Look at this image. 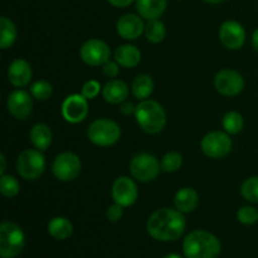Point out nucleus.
<instances>
[{
    "label": "nucleus",
    "instance_id": "nucleus-1",
    "mask_svg": "<svg viewBox=\"0 0 258 258\" xmlns=\"http://www.w3.org/2000/svg\"><path fill=\"white\" fill-rule=\"evenodd\" d=\"M146 228L149 234L158 241H175L184 233L185 218L179 211L170 208L158 209L150 216Z\"/></svg>",
    "mask_w": 258,
    "mask_h": 258
},
{
    "label": "nucleus",
    "instance_id": "nucleus-2",
    "mask_svg": "<svg viewBox=\"0 0 258 258\" xmlns=\"http://www.w3.org/2000/svg\"><path fill=\"white\" fill-rule=\"evenodd\" d=\"M186 258H216L221 252V243L214 234L207 231H193L184 239Z\"/></svg>",
    "mask_w": 258,
    "mask_h": 258
},
{
    "label": "nucleus",
    "instance_id": "nucleus-3",
    "mask_svg": "<svg viewBox=\"0 0 258 258\" xmlns=\"http://www.w3.org/2000/svg\"><path fill=\"white\" fill-rule=\"evenodd\" d=\"M136 121L145 133L159 134L166 123V113L161 105L153 100H143L135 108Z\"/></svg>",
    "mask_w": 258,
    "mask_h": 258
},
{
    "label": "nucleus",
    "instance_id": "nucleus-4",
    "mask_svg": "<svg viewBox=\"0 0 258 258\" xmlns=\"http://www.w3.org/2000/svg\"><path fill=\"white\" fill-rule=\"evenodd\" d=\"M25 237L19 226L4 222L0 226V254L2 258H15L22 253Z\"/></svg>",
    "mask_w": 258,
    "mask_h": 258
},
{
    "label": "nucleus",
    "instance_id": "nucleus-5",
    "mask_svg": "<svg viewBox=\"0 0 258 258\" xmlns=\"http://www.w3.org/2000/svg\"><path fill=\"white\" fill-rule=\"evenodd\" d=\"M88 139L97 146H111L118 141L121 130L118 125L107 118L93 121L87 131Z\"/></svg>",
    "mask_w": 258,
    "mask_h": 258
},
{
    "label": "nucleus",
    "instance_id": "nucleus-6",
    "mask_svg": "<svg viewBox=\"0 0 258 258\" xmlns=\"http://www.w3.org/2000/svg\"><path fill=\"white\" fill-rule=\"evenodd\" d=\"M45 169L44 156L40 151L28 149L20 153L17 160V170L27 180H34L43 174Z\"/></svg>",
    "mask_w": 258,
    "mask_h": 258
},
{
    "label": "nucleus",
    "instance_id": "nucleus-7",
    "mask_svg": "<svg viewBox=\"0 0 258 258\" xmlns=\"http://www.w3.org/2000/svg\"><path fill=\"white\" fill-rule=\"evenodd\" d=\"M130 173L136 180L148 183L154 180L160 173V164L151 154H138L130 163Z\"/></svg>",
    "mask_w": 258,
    "mask_h": 258
},
{
    "label": "nucleus",
    "instance_id": "nucleus-8",
    "mask_svg": "<svg viewBox=\"0 0 258 258\" xmlns=\"http://www.w3.org/2000/svg\"><path fill=\"white\" fill-rule=\"evenodd\" d=\"M81 164L80 158L73 153H62L53 161V174L58 180L72 181L80 175Z\"/></svg>",
    "mask_w": 258,
    "mask_h": 258
},
{
    "label": "nucleus",
    "instance_id": "nucleus-9",
    "mask_svg": "<svg viewBox=\"0 0 258 258\" xmlns=\"http://www.w3.org/2000/svg\"><path fill=\"white\" fill-rule=\"evenodd\" d=\"M232 149V140L226 133L213 131L202 140V150L212 159H221L228 155Z\"/></svg>",
    "mask_w": 258,
    "mask_h": 258
},
{
    "label": "nucleus",
    "instance_id": "nucleus-10",
    "mask_svg": "<svg viewBox=\"0 0 258 258\" xmlns=\"http://www.w3.org/2000/svg\"><path fill=\"white\" fill-rule=\"evenodd\" d=\"M214 86L219 93L224 96H237L243 91L244 80L237 71L223 70L217 73Z\"/></svg>",
    "mask_w": 258,
    "mask_h": 258
},
{
    "label": "nucleus",
    "instance_id": "nucleus-11",
    "mask_svg": "<svg viewBox=\"0 0 258 258\" xmlns=\"http://www.w3.org/2000/svg\"><path fill=\"white\" fill-rule=\"evenodd\" d=\"M81 58L88 66L105 64L111 55L110 47L100 39H90L81 48Z\"/></svg>",
    "mask_w": 258,
    "mask_h": 258
},
{
    "label": "nucleus",
    "instance_id": "nucleus-12",
    "mask_svg": "<svg viewBox=\"0 0 258 258\" xmlns=\"http://www.w3.org/2000/svg\"><path fill=\"white\" fill-rule=\"evenodd\" d=\"M88 113L87 98L83 95H71L62 105V115L66 121L78 123L86 118Z\"/></svg>",
    "mask_w": 258,
    "mask_h": 258
},
{
    "label": "nucleus",
    "instance_id": "nucleus-13",
    "mask_svg": "<svg viewBox=\"0 0 258 258\" xmlns=\"http://www.w3.org/2000/svg\"><path fill=\"white\" fill-rule=\"evenodd\" d=\"M219 39L222 44L228 49H239L246 40L244 28L234 20H227L221 25L219 29Z\"/></svg>",
    "mask_w": 258,
    "mask_h": 258
},
{
    "label": "nucleus",
    "instance_id": "nucleus-14",
    "mask_svg": "<svg viewBox=\"0 0 258 258\" xmlns=\"http://www.w3.org/2000/svg\"><path fill=\"white\" fill-rule=\"evenodd\" d=\"M112 198L121 207H130L138 199V186L133 179L120 176L112 185Z\"/></svg>",
    "mask_w": 258,
    "mask_h": 258
},
{
    "label": "nucleus",
    "instance_id": "nucleus-15",
    "mask_svg": "<svg viewBox=\"0 0 258 258\" xmlns=\"http://www.w3.org/2000/svg\"><path fill=\"white\" fill-rule=\"evenodd\" d=\"M7 106L9 112L19 120L27 118L33 111V101L29 93L22 90L10 93L8 97Z\"/></svg>",
    "mask_w": 258,
    "mask_h": 258
},
{
    "label": "nucleus",
    "instance_id": "nucleus-16",
    "mask_svg": "<svg viewBox=\"0 0 258 258\" xmlns=\"http://www.w3.org/2000/svg\"><path fill=\"white\" fill-rule=\"evenodd\" d=\"M117 33L123 39H138L143 32H145V25L140 17L135 14H125L117 20L116 25Z\"/></svg>",
    "mask_w": 258,
    "mask_h": 258
},
{
    "label": "nucleus",
    "instance_id": "nucleus-17",
    "mask_svg": "<svg viewBox=\"0 0 258 258\" xmlns=\"http://www.w3.org/2000/svg\"><path fill=\"white\" fill-rule=\"evenodd\" d=\"M8 78L15 87H24L32 80V68L25 59H15L8 70Z\"/></svg>",
    "mask_w": 258,
    "mask_h": 258
},
{
    "label": "nucleus",
    "instance_id": "nucleus-18",
    "mask_svg": "<svg viewBox=\"0 0 258 258\" xmlns=\"http://www.w3.org/2000/svg\"><path fill=\"white\" fill-rule=\"evenodd\" d=\"M102 96L108 103H112V105L122 103L128 96V87L123 81L111 80L103 87Z\"/></svg>",
    "mask_w": 258,
    "mask_h": 258
},
{
    "label": "nucleus",
    "instance_id": "nucleus-19",
    "mask_svg": "<svg viewBox=\"0 0 258 258\" xmlns=\"http://www.w3.org/2000/svg\"><path fill=\"white\" fill-rule=\"evenodd\" d=\"M166 0H136V9L146 20L158 19L166 9Z\"/></svg>",
    "mask_w": 258,
    "mask_h": 258
},
{
    "label": "nucleus",
    "instance_id": "nucleus-20",
    "mask_svg": "<svg viewBox=\"0 0 258 258\" xmlns=\"http://www.w3.org/2000/svg\"><path fill=\"white\" fill-rule=\"evenodd\" d=\"M115 59L120 66L125 68H133L141 60V53L135 45H120L115 50Z\"/></svg>",
    "mask_w": 258,
    "mask_h": 258
},
{
    "label": "nucleus",
    "instance_id": "nucleus-21",
    "mask_svg": "<svg viewBox=\"0 0 258 258\" xmlns=\"http://www.w3.org/2000/svg\"><path fill=\"white\" fill-rule=\"evenodd\" d=\"M198 193L191 188H183L176 193L174 203L181 213H190L198 206Z\"/></svg>",
    "mask_w": 258,
    "mask_h": 258
},
{
    "label": "nucleus",
    "instance_id": "nucleus-22",
    "mask_svg": "<svg viewBox=\"0 0 258 258\" xmlns=\"http://www.w3.org/2000/svg\"><path fill=\"white\" fill-rule=\"evenodd\" d=\"M30 140L40 151L47 150L52 143V131L45 123H37L30 130Z\"/></svg>",
    "mask_w": 258,
    "mask_h": 258
},
{
    "label": "nucleus",
    "instance_id": "nucleus-23",
    "mask_svg": "<svg viewBox=\"0 0 258 258\" xmlns=\"http://www.w3.org/2000/svg\"><path fill=\"white\" fill-rule=\"evenodd\" d=\"M48 232L55 239H67L72 236L73 226L67 218L55 217L48 223Z\"/></svg>",
    "mask_w": 258,
    "mask_h": 258
},
{
    "label": "nucleus",
    "instance_id": "nucleus-24",
    "mask_svg": "<svg viewBox=\"0 0 258 258\" xmlns=\"http://www.w3.org/2000/svg\"><path fill=\"white\" fill-rule=\"evenodd\" d=\"M17 39V28L7 17L0 18V47L2 49L12 47Z\"/></svg>",
    "mask_w": 258,
    "mask_h": 258
},
{
    "label": "nucleus",
    "instance_id": "nucleus-25",
    "mask_svg": "<svg viewBox=\"0 0 258 258\" xmlns=\"http://www.w3.org/2000/svg\"><path fill=\"white\" fill-rule=\"evenodd\" d=\"M131 91L135 98L138 100H145L151 92L154 91V82L151 80L150 76L148 75H140L134 80L133 86H131Z\"/></svg>",
    "mask_w": 258,
    "mask_h": 258
},
{
    "label": "nucleus",
    "instance_id": "nucleus-26",
    "mask_svg": "<svg viewBox=\"0 0 258 258\" xmlns=\"http://www.w3.org/2000/svg\"><path fill=\"white\" fill-rule=\"evenodd\" d=\"M145 35L149 42L160 43L166 35L165 25L158 19L148 20V24L145 25Z\"/></svg>",
    "mask_w": 258,
    "mask_h": 258
},
{
    "label": "nucleus",
    "instance_id": "nucleus-27",
    "mask_svg": "<svg viewBox=\"0 0 258 258\" xmlns=\"http://www.w3.org/2000/svg\"><path fill=\"white\" fill-rule=\"evenodd\" d=\"M223 127L231 135H236V134L241 133L243 128V117L241 113L232 111L228 112L223 118Z\"/></svg>",
    "mask_w": 258,
    "mask_h": 258
},
{
    "label": "nucleus",
    "instance_id": "nucleus-28",
    "mask_svg": "<svg viewBox=\"0 0 258 258\" xmlns=\"http://www.w3.org/2000/svg\"><path fill=\"white\" fill-rule=\"evenodd\" d=\"M20 190V185L17 179L12 175H5L3 174L0 179V191L7 198H13L17 196Z\"/></svg>",
    "mask_w": 258,
    "mask_h": 258
},
{
    "label": "nucleus",
    "instance_id": "nucleus-29",
    "mask_svg": "<svg viewBox=\"0 0 258 258\" xmlns=\"http://www.w3.org/2000/svg\"><path fill=\"white\" fill-rule=\"evenodd\" d=\"M241 193L246 201L258 203V176L248 178L242 184Z\"/></svg>",
    "mask_w": 258,
    "mask_h": 258
},
{
    "label": "nucleus",
    "instance_id": "nucleus-30",
    "mask_svg": "<svg viewBox=\"0 0 258 258\" xmlns=\"http://www.w3.org/2000/svg\"><path fill=\"white\" fill-rule=\"evenodd\" d=\"M52 85L47 81H37V82L33 83L30 86V93L33 95V97L37 98V100L40 101H45L52 96Z\"/></svg>",
    "mask_w": 258,
    "mask_h": 258
},
{
    "label": "nucleus",
    "instance_id": "nucleus-31",
    "mask_svg": "<svg viewBox=\"0 0 258 258\" xmlns=\"http://www.w3.org/2000/svg\"><path fill=\"white\" fill-rule=\"evenodd\" d=\"M181 164H183V158H181L180 154L171 151V153L164 155L163 160H161V169L166 173H173L180 168Z\"/></svg>",
    "mask_w": 258,
    "mask_h": 258
},
{
    "label": "nucleus",
    "instance_id": "nucleus-32",
    "mask_svg": "<svg viewBox=\"0 0 258 258\" xmlns=\"http://www.w3.org/2000/svg\"><path fill=\"white\" fill-rule=\"evenodd\" d=\"M237 218L242 224H253L258 221V212L253 207H243L237 213Z\"/></svg>",
    "mask_w": 258,
    "mask_h": 258
},
{
    "label": "nucleus",
    "instance_id": "nucleus-33",
    "mask_svg": "<svg viewBox=\"0 0 258 258\" xmlns=\"http://www.w3.org/2000/svg\"><path fill=\"white\" fill-rule=\"evenodd\" d=\"M101 91V86L100 83L97 82V81H88V82H86L85 85H83L82 87V95L85 96L87 100H92V98H95L96 96L100 93Z\"/></svg>",
    "mask_w": 258,
    "mask_h": 258
},
{
    "label": "nucleus",
    "instance_id": "nucleus-34",
    "mask_svg": "<svg viewBox=\"0 0 258 258\" xmlns=\"http://www.w3.org/2000/svg\"><path fill=\"white\" fill-rule=\"evenodd\" d=\"M122 208L123 207H121L120 204H117V203H115L113 206H111L110 208L107 209V213H106L108 221L117 222L118 219H121V217H122V214H123Z\"/></svg>",
    "mask_w": 258,
    "mask_h": 258
},
{
    "label": "nucleus",
    "instance_id": "nucleus-35",
    "mask_svg": "<svg viewBox=\"0 0 258 258\" xmlns=\"http://www.w3.org/2000/svg\"><path fill=\"white\" fill-rule=\"evenodd\" d=\"M102 70H103V73H105V76H107V77H110V78L116 77V76L118 75L117 63L111 62V60H107V62L103 64Z\"/></svg>",
    "mask_w": 258,
    "mask_h": 258
},
{
    "label": "nucleus",
    "instance_id": "nucleus-36",
    "mask_svg": "<svg viewBox=\"0 0 258 258\" xmlns=\"http://www.w3.org/2000/svg\"><path fill=\"white\" fill-rule=\"evenodd\" d=\"M120 111H121V113H123V115H130V113L135 112V108H134L133 103L123 102L122 105H121Z\"/></svg>",
    "mask_w": 258,
    "mask_h": 258
},
{
    "label": "nucleus",
    "instance_id": "nucleus-37",
    "mask_svg": "<svg viewBox=\"0 0 258 258\" xmlns=\"http://www.w3.org/2000/svg\"><path fill=\"white\" fill-rule=\"evenodd\" d=\"M107 2L116 8H125L131 5L134 0H107Z\"/></svg>",
    "mask_w": 258,
    "mask_h": 258
},
{
    "label": "nucleus",
    "instance_id": "nucleus-38",
    "mask_svg": "<svg viewBox=\"0 0 258 258\" xmlns=\"http://www.w3.org/2000/svg\"><path fill=\"white\" fill-rule=\"evenodd\" d=\"M252 44H253V48L258 52V28L254 30L253 35H252Z\"/></svg>",
    "mask_w": 258,
    "mask_h": 258
},
{
    "label": "nucleus",
    "instance_id": "nucleus-39",
    "mask_svg": "<svg viewBox=\"0 0 258 258\" xmlns=\"http://www.w3.org/2000/svg\"><path fill=\"white\" fill-rule=\"evenodd\" d=\"M0 161H2V166H0V174H4V170H5V156L4 154H2L0 155Z\"/></svg>",
    "mask_w": 258,
    "mask_h": 258
},
{
    "label": "nucleus",
    "instance_id": "nucleus-40",
    "mask_svg": "<svg viewBox=\"0 0 258 258\" xmlns=\"http://www.w3.org/2000/svg\"><path fill=\"white\" fill-rule=\"evenodd\" d=\"M204 2L209 3V4H221V3L226 2V0H204Z\"/></svg>",
    "mask_w": 258,
    "mask_h": 258
},
{
    "label": "nucleus",
    "instance_id": "nucleus-41",
    "mask_svg": "<svg viewBox=\"0 0 258 258\" xmlns=\"http://www.w3.org/2000/svg\"><path fill=\"white\" fill-rule=\"evenodd\" d=\"M163 258H181V257L179 256V254L171 253V254H166V256H165V257H163Z\"/></svg>",
    "mask_w": 258,
    "mask_h": 258
}]
</instances>
